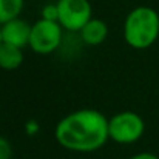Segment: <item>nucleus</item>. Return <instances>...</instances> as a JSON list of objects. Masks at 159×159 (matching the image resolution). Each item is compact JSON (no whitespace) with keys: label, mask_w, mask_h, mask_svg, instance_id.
<instances>
[{"label":"nucleus","mask_w":159,"mask_h":159,"mask_svg":"<svg viewBox=\"0 0 159 159\" xmlns=\"http://www.w3.org/2000/svg\"><path fill=\"white\" fill-rule=\"evenodd\" d=\"M62 25L54 20L39 19L31 26V36H30V48L36 54H47L54 53L60 43H62Z\"/></svg>","instance_id":"20e7f679"},{"label":"nucleus","mask_w":159,"mask_h":159,"mask_svg":"<svg viewBox=\"0 0 159 159\" xmlns=\"http://www.w3.org/2000/svg\"><path fill=\"white\" fill-rule=\"evenodd\" d=\"M25 0H0V25L20 16Z\"/></svg>","instance_id":"1a4fd4ad"},{"label":"nucleus","mask_w":159,"mask_h":159,"mask_svg":"<svg viewBox=\"0 0 159 159\" xmlns=\"http://www.w3.org/2000/svg\"><path fill=\"white\" fill-rule=\"evenodd\" d=\"M31 26L26 20L16 17L3 25H0V33H2V42L25 48L30 45V36H31Z\"/></svg>","instance_id":"423d86ee"},{"label":"nucleus","mask_w":159,"mask_h":159,"mask_svg":"<svg viewBox=\"0 0 159 159\" xmlns=\"http://www.w3.org/2000/svg\"><path fill=\"white\" fill-rule=\"evenodd\" d=\"M42 19L59 22V8L57 3H48L42 8Z\"/></svg>","instance_id":"9d476101"},{"label":"nucleus","mask_w":159,"mask_h":159,"mask_svg":"<svg viewBox=\"0 0 159 159\" xmlns=\"http://www.w3.org/2000/svg\"><path fill=\"white\" fill-rule=\"evenodd\" d=\"M54 138L65 150L77 153L96 152L110 139L108 119L94 108L76 110L57 122Z\"/></svg>","instance_id":"f257e3e1"},{"label":"nucleus","mask_w":159,"mask_h":159,"mask_svg":"<svg viewBox=\"0 0 159 159\" xmlns=\"http://www.w3.org/2000/svg\"><path fill=\"white\" fill-rule=\"evenodd\" d=\"M23 62V50L9 43H0V68L6 71L17 70Z\"/></svg>","instance_id":"6e6552de"},{"label":"nucleus","mask_w":159,"mask_h":159,"mask_svg":"<svg viewBox=\"0 0 159 159\" xmlns=\"http://www.w3.org/2000/svg\"><path fill=\"white\" fill-rule=\"evenodd\" d=\"M11 158H12L11 142L0 136V159H11Z\"/></svg>","instance_id":"9b49d317"},{"label":"nucleus","mask_w":159,"mask_h":159,"mask_svg":"<svg viewBox=\"0 0 159 159\" xmlns=\"http://www.w3.org/2000/svg\"><path fill=\"white\" fill-rule=\"evenodd\" d=\"M128 159H159L155 153H150V152H142V153H136L133 156H130Z\"/></svg>","instance_id":"f8f14e48"},{"label":"nucleus","mask_w":159,"mask_h":159,"mask_svg":"<svg viewBox=\"0 0 159 159\" xmlns=\"http://www.w3.org/2000/svg\"><path fill=\"white\" fill-rule=\"evenodd\" d=\"M159 37V14L150 6H138L124 22V39L134 50L150 48Z\"/></svg>","instance_id":"f03ea898"},{"label":"nucleus","mask_w":159,"mask_h":159,"mask_svg":"<svg viewBox=\"0 0 159 159\" xmlns=\"http://www.w3.org/2000/svg\"><path fill=\"white\" fill-rule=\"evenodd\" d=\"M145 131L144 119L134 111H120L108 119V136L116 144H133Z\"/></svg>","instance_id":"7ed1b4c3"},{"label":"nucleus","mask_w":159,"mask_h":159,"mask_svg":"<svg viewBox=\"0 0 159 159\" xmlns=\"http://www.w3.org/2000/svg\"><path fill=\"white\" fill-rule=\"evenodd\" d=\"M59 23L66 31H80L93 19L90 0H57Z\"/></svg>","instance_id":"39448f33"},{"label":"nucleus","mask_w":159,"mask_h":159,"mask_svg":"<svg viewBox=\"0 0 159 159\" xmlns=\"http://www.w3.org/2000/svg\"><path fill=\"white\" fill-rule=\"evenodd\" d=\"M0 43H2V33H0Z\"/></svg>","instance_id":"ddd939ff"},{"label":"nucleus","mask_w":159,"mask_h":159,"mask_svg":"<svg viewBox=\"0 0 159 159\" xmlns=\"http://www.w3.org/2000/svg\"><path fill=\"white\" fill-rule=\"evenodd\" d=\"M80 39L84 40V43L90 45V47H98L101 43H104L108 36V26L104 20L101 19H91L85 23V26L79 31Z\"/></svg>","instance_id":"0eeeda50"}]
</instances>
